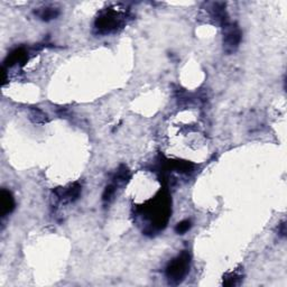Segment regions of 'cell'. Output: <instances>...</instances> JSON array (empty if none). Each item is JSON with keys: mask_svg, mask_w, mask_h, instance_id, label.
<instances>
[{"mask_svg": "<svg viewBox=\"0 0 287 287\" xmlns=\"http://www.w3.org/2000/svg\"><path fill=\"white\" fill-rule=\"evenodd\" d=\"M31 119L34 122L40 123V122L47 121V116L42 111V110L34 108V109L31 110Z\"/></svg>", "mask_w": 287, "mask_h": 287, "instance_id": "30bf717a", "label": "cell"}, {"mask_svg": "<svg viewBox=\"0 0 287 287\" xmlns=\"http://www.w3.org/2000/svg\"><path fill=\"white\" fill-rule=\"evenodd\" d=\"M242 33L237 24L228 23L223 26V49L226 53L232 54L240 45Z\"/></svg>", "mask_w": 287, "mask_h": 287, "instance_id": "3957f363", "label": "cell"}, {"mask_svg": "<svg viewBox=\"0 0 287 287\" xmlns=\"http://www.w3.org/2000/svg\"><path fill=\"white\" fill-rule=\"evenodd\" d=\"M35 15L38 18H41L42 21L49 22V21H52V19H55L57 16H59L60 11L55 7L46 6V7H43V8H38L37 11L35 12Z\"/></svg>", "mask_w": 287, "mask_h": 287, "instance_id": "ba28073f", "label": "cell"}, {"mask_svg": "<svg viewBox=\"0 0 287 287\" xmlns=\"http://www.w3.org/2000/svg\"><path fill=\"white\" fill-rule=\"evenodd\" d=\"M207 12L209 13L210 19H212L214 24H217V25L223 27L226 24H228L226 4L224 3L207 4Z\"/></svg>", "mask_w": 287, "mask_h": 287, "instance_id": "277c9868", "label": "cell"}, {"mask_svg": "<svg viewBox=\"0 0 287 287\" xmlns=\"http://www.w3.org/2000/svg\"><path fill=\"white\" fill-rule=\"evenodd\" d=\"M278 232H279V234L281 237H285V232H286V230H285V222H283L280 224V229L278 230Z\"/></svg>", "mask_w": 287, "mask_h": 287, "instance_id": "7c38bea8", "label": "cell"}, {"mask_svg": "<svg viewBox=\"0 0 287 287\" xmlns=\"http://www.w3.org/2000/svg\"><path fill=\"white\" fill-rule=\"evenodd\" d=\"M0 200H2V217L5 218L9 213H12L15 209V199H14L13 194L7 190H2V195H0Z\"/></svg>", "mask_w": 287, "mask_h": 287, "instance_id": "52a82bcc", "label": "cell"}, {"mask_svg": "<svg viewBox=\"0 0 287 287\" xmlns=\"http://www.w3.org/2000/svg\"><path fill=\"white\" fill-rule=\"evenodd\" d=\"M126 14L116 8H108L100 13L98 18L95 19L94 28L98 34H111L121 28L125 24Z\"/></svg>", "mask_w": 287, "mask_h": 287, "instance_id": "6da1fadb", "label": "cell"}, {"mask_svg": "<svg viewBox=\"0 0 287 287\" xmlns=\"http://www.w3.org/2000/svg\"><path fill=\"white\" fill-rule=\"evenodd\" d=\"M191 220H183V221H181L180 223L176 224V227H175V231L176 233H179V234H184L185 232H188L190 229H191Z\"/></svg>", "mask_w": 287, "mask_h": 287, "instance_id": "8fae6325", "label": "cell"}, {"mask_svg": "<svg viewBox=\"0 0 287 287\" xmlns=\"http://www.w3.org/2000/svg\"><path fill=\"white\" fill-rule=\"evenodd\" d=\"M28 59V52L24 47H19V49L14 50L11 54L7 56L6 61H5V66L7 68H12L14 65L24 64Z\"/></svg>", "mask_w": 287, "mask_h": 287, "instance_id": "8992f818", "label": "cell"}, {"mask_svg": "<svg viewBox=\"0 0 287 287\" xmlns=\"http://www.w3.org/2000/svg\"><path fill=\"white\" fill-rule=\"evenodd\" d=\"M54 193L56 195V199L59 200L61 203L66 204L74 202V201L78 200L80 197L81 185L79 183H73L66 186L64 189H56Z\"/></svg>", "mask_w": 287, "mask_h": 287, "instance_id": "5b68a950", "label": "cell"}, {"mask_svg": "<svg viewBox=\"0 0 287 287\" xmlns=\"http://www.w3.org/2000/svg\"><path fill=\"white\" fill-rule=\"evenodd\" d=\"M242 276L238 272H229L223 277V285L224 286H237L241 283Z\"/></svg>", "mask_w": 287, "mask_h": 287, "instance_id": "9c48e42d", "label": "cell"}, {"mask_svg": "<svg viewBox=\"0 0 287 287\" xmlns=\"http://www.w3.org/2000/svg\"><path fill=\"white\" fill-rule=\"evenodd\" d=\"M191 265V255L188 251H182L173 258L166 267L165 276L171 285H179L188 275Z\"/></svg>", "mask_w": 287, "mask_h": 287, "instance_id": "7a4b0ae2", "label": "cell"}]
</instances>
